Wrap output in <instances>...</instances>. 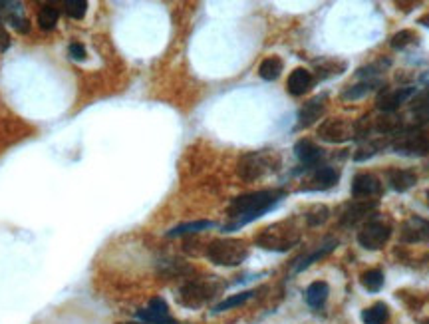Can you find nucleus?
<instances>
[{"instance_id": "nucleus-1", "label": "nucleus", "mask_w": 429, "mask_h": 324, "mask_svg": "<svg viewBox=\"0 0 429 324\" xmlns=\"http://www.w3.org/2000/svg\"><path fill=\"white\" fill-rule=\"evenodd\" d=\"M284 191L281 189H261V191H252L247 195L233 199L229 205V223L223 227L225 233L237 231L245 227L247 223L259 219L264 213L274 209L281 201L284 199Z\"/></svg>"}, {"instance_id": "nucleus-2", "label": "nucleus", "mask_w": 429, "mask_h": 324, "mask_svg": "<svg viewBox=\"0 0 429 324\" xmlns=\"http://www.w3.org/2000/svg\"><path fill=\"white\" fill-rule=\"evenodd\" d=\"M302 239V227L296 219H284L272 223L254 237V243L264 251H290Z\"/></svg>"}, {"instance_id": "nucleus-3", "label": "nucleus", "mask_w": 429, "mask_h": 324, "mask_svg": "<svg viewBox=\"0 0 429 324\" xmlns=\"http://www.w3.org/2000/svg\"><path fill=\"white\" fill-rule=\"evenodd\" d=\"M207 257L219 267H239L249 257V247L241 239H215L207 247Z\"/></svg>"}, {"instance_id": "nucleus-4", "label": "nucleus", "mask_w": 429, "mask_h": 324, "mask_svg": "<svg viewBox=\"0 0 429 324\" xmlns=\"http://www.w3.org/2000/svg\"><path fill=\"white\" fill-rule=\"evenodd\" d=\"M276 163H278V159L271 151H251L239 159L237 173L245 181H257V179L264 178L266 173L274 171Z\"/></svg>"}, {"instance_id": "nucleus-5", "label": "nucleus", "mask_w": 429, "mask_h": 324, "mask_svg": "<svg viewBox=\"0 0 429 324\" xmlns=\"http://www.w3.org/2000/svg\"><path fill=\"white\" fill-rule=\"evenodd\" d=\"M217 293V287L209 281H189L179 289V303L189 308H199L207 304Z\"/></svg>"}, {"instance_id": "nucleus-6", "label": "nucleus", "mask_w": 429, "mask_h": 324, "mask_svg": "<svg viewBox=\"0 0 429 324\" xmlns=\"http://www.w3.org/2000/svg\"><path fill=\"white\" fill-rule=\"evenodd\" d=\"M392 237V227L386 221H368L364 227L358 233V243L366 249V251H380Z\"/></svg>"}, {"instance_id": "nucleus-7", "label": "nucleus", "mask_w": 429, "mask_h": 324, "mask_svg": "<svg viewBox=\"0 0 429 324\" xmlns=\"http://www.w3.org/2000/svg\"><path fill=\"white\" fill-rule=\"evenodd\" d=\"M318 137L326 144H346L356 137V126L342 117L324 120L318 127Z\"/></svg>"}, {"instance_id": "nucleus-8", "label": "nucleus", "mask_w": 429, "mask_h": 324, "mask_svg": "<svg viewBox=\"0 0 429 324\" xmlns=\"http://www.w3.org/2000/svg\"><path fill=\"white\" fill-rule=\"evenodd\" d=\"M0 22L8 24L20 34H26L30 30L26 8H24L22 2H16V0H0Z\"/></svg>"}, {"instance_id": "nucleus-9", "label": "nucleus", "mask_w": 429, "mask_h": 324, "mask_svg": "<svg viewBox=\"0 0 429 324\" xmlns=\"http://www.w3.org/2000/svg\"><path fill=\"white\" fill-rule=\"evenodd\" d=\"M137 320L143 324H177L173 318H171V313H169L168 303L163 299H151L149 304L146 308L137 311Z\"/></svg>"}, {"instance_id": "nucleus-10", "label": "nucleus", "mask_w": 429, "mask_h": 324, "mask_svg": "<svg viewBox=\"0 0 429 324\" xmlns=\"http://www.w3.org/2000/svg\"><path fill=\"white\" fill-rule=\"evenodd\" d=\"M416 96V88H396V90H386V92H382V94L377 96L376 105L380 112H384V114H392V112H396L399 105L406 104L409 98H413Z\"/></svg>"}, {"instance_id": "nucleus-11", "label": "nucleus", "mask_w": 429, "mask_h": 324, "mask_svg": "<svg viewBox=\"0 0 429 324\" xmlns=\"http://www.w3.org/2000/svg\"><path fill=\"white\" fill-rule=\"evenodd\" d=\"M376 207H377V201H372V199L354 201V203H350V205L346 207L344 213H342V217H340V221H342L344 227H354V225H358L360 221H366L368 223V217L376 211Z\"/></svg>"}, {"instance_id": "nucleus-12", "label": "nucleus", "mask_w": 429, "mask_h": 324, "mask_svg": "<svg viewBox=\"0 0 429 324\" xmlns=\"http://www.w3.org/2000/svg\"><path fill=\"white\" fill-rule=\"evenodd\" d=\"M338 181H340V171L336 168H330V166L316 168L306 181V185H302V191H326V189L338 185Z\"/></svg>"}, {"instance_id": "nucleus-13", "label": "nucleus", "mask_w": 429, "mask_h": 324, "mask_svg": "<svg viewBox=\"0 0 429 324\" xmlns=\"http://www.w3.org/2000/svg\"><path fill=\"white\" fill-rule=\"evenodd\" d=\"M326 112V94L316 96L310 102L300 108L298 112V127H310L315 122H318Z\"/></svg>"}, {"instance_id": "nucleus-14", "label": "nucleus", "mask_w": 429, "mask_h": 324, "mask_svg": "<svg viewBox=\"0 0 429 324\" xmlns=\"http://www.w3.org/2000/svg\"><path fill=\"white\" fill-rule=\"evenodd\" d=\"M382 193V183L376 175L372 173H358L354 181H352V195L354 197H376Z\"/></svg>"}, {"instance_id": "nucleus-15", "label": "nucleus", "mask_w": 429, "mask_h": 324, "mask_svg": "<svg viewBox=\"0 0 429 324\" xmlns=\"http://www.w3.org/2000/svg\"><path fill=\"white\" fill-rule=\"evenodd\" d=\"M294 156L302 166H306V169H310L322 159L324 149L316 146L315 141H310V139H298L296 146H294Z\"/></svg>"}, {"instance_id": "nucleus-16", "label": "nucleus", "mask_w": 429, "mask_h": 324, "mask_svg": "<svg viewBox=\"0 0 429 324\" xmlns=\"http://www.w3.org/2000/svg\"><path fill=\"white\" fill-rule=\"evenodd\" d=\"M315 84V76L306 68H296L286 80V90L293 96H304Z\"/></svg>"}, {"instance_id": "nucleus-17", "label": "nucleus", "mask_w": 429, "mask_h": 324, "mask_svg": "<svg viewBox=\"0 0 429 324\" xmlns=\"http://www.w3.org/2000/svg\"><path fill=\"white\" fill-rule=\"evenodd\" d=\"M401 239L406 243H419V241L429 239V221L419 219V217H411L404 223L401 227Z\"/></svg>"}, {"instance_id": "nucleus-18", "label": "nucleus", "mask_w": 429, "mask_h": 324, "mask_svg": "<svg viewBox=\"0 0 429 324\" xmlns=\"http://www.w3.org/2000/svg\"><path fill=\"white\" fill-rule=\"evenodd\" d=\"M387 183L392 185V189L404 193L418 183V175L409 169H389L387 171Z\"/></svg>"}, {"instance_id": "nucleus-19", "label": "nucleus", "mask_w": 429, "mask_h": 324, "mask_svg": "<svg viewBox=\"0 0 429 324\" xmlns=\"http://www.w3.org/2000/svg\"><path fill=\"white\" fill-rule=\"evenodd\" d=\"M328 294H330V287H328V282L316 281V282H312L308 289H306L304 299H306V304H308V306H312V308H320V306L328 301Z\"/></svg>"}, {"instance_id": "nucleus-20", "label": "nucleus", "mask_w": 429, "mask_h": 324, "mask_svg": "<svg viewBox=\"0 0 429 324\" xmlns=\"http://www.w3.org/2000/svg\"><path fill=\"white\" fill-rule=\"evenodd\" d=\"M336 247H338V241H336V239L326 241L324 245H322V247H318L315 253H310L308 257H302V259H298V261H296V265H294V272H302L304 269H308V267H310L312 262L320 261V259H324L326 255H330V253L334 251Z\"/></svg>"}, {"instance_id": "nucleus-21", "label": "nucleus", "mask_w": 429, "mask_h": 324, "mask_svg": "<svg viewBox=\"0 0 429 324\" xmlns=\"http://www.w3.org/2000/svg\"><path fill=\"white\" fill-rule=\"evenodd\" d=\"M284 62L278 58V56H269L264 58L259 66V76L266 82H274L281 74H283Z\"/></svg>"}, {"instance_id": "nucleus-22", "label": "nucleus", "mask_w": 429, "mask_h": 324, "mask_svg": "<svg viewBox=\"0 0 429 324\" xmlns=\"http://www.w3.org/2000/svg\"><path fill=\"white\" fill-rule=\"evenodd\" d=\"M389 320V308L386 303H376L362 311V323L364 324H386Z\"/></svg>"}, {"instance_id": "nucleus-23", "label": "nucleus", "mask_w": 429, "mask_h": 324, "mask_svg": "<svg viewBox=\"0 0 429 324\" xmlns=\"http://www.w3.org/2000/svg\"><path fill=\"white\" fill-rule=\"evenodd\" d=\"M215 227L213 221H191V223H183L177 225L175 229L168 231V237H181V235H193V233H201Z\"/></svg>"}, {"instance_id": "nucleus-24", "label": "nucleus", "mask_w": 429, "mask_h": 324, "mask_svg": "<svg viewBox=\"0 0 429 324\" xmlns=\"http://www.w3.org/2000/svg\"><path fill=\"white\" fill-rule=\"evenodd\" d=\"M58 18H60V11L52 6V4H42L40 11H38V26L42 30H54L56 24H58Z\"/></svg>"}, {"instance_id": "nucleus-25", "label": "nucleus", "mask_w": 429, "mask_h": 324, "mask_svg": "<svg viewBox=\"0 0 429 324\" xmlns=\"http://www.w3.org/2000/svg\"><path fill=\"white\" fill-rule=\"evenodd\" d=\"M376 82H360V84L350 86V88H346L344 92H342V100L346 102H354V100H360V98H364V96L372 94L374 90H376Z\"/></svg>"}, {"instance_id": "nucleus-26", "label": "nucleus", "mask_w": 429, "mask_h": 324, "mask_svg": "<svg viewBox=\"0 0 429 324\" xmlns=\"http://www.w3.org/2000/svg\"><path fill=\"white\" fill-rule=\"evenodd\" d=\"M328 217H330V209H328L326 205H315V207H310V209L304 213V221H306V225H310V227L324 225Z\"/></svg>"}, {"instance_id": "nucleus-27", "label": "nucleus", "mask_w": 429, "mask_h": 324, "mask_svg": "<svg viewBox=\"0 0 429 324\" xmlns=\"http://www.w3.org/2000/svg\"><path fill=\"white\" fill-rule=\"evenodd\" d=\"M252 296H254V291H245V293L235 294V296H229V299H225L223 303H219L215 308H213V313H225V311H230V308H235V306H241L247 301H251Z\"/></svg>"}, {"instance_id": "nucleus-28", "label": "nucleus", "mask_w": 429, "mask_h": 324, "mask_svg": "<svg viewBox=\"0 0 429 324\" xmlns=\"http://www.w3.org/2000/svg\"><path fill=\"white\" fill-rule=\"evenodd\" d=\"M360 281H362L366 291L377 293V291H382V287H384V272L380 271V269H372V271L364 272Z\"/></svg>"}, {"instance_id": "nucleus-29", "label": "nucleus", "mask_w": 429, "mask_h": 324, "mask_svg": "<svg viewBox=\"0 0 429 324\" xmlns=\"http://www.w3.org/2000/svg\"><path fill=\"white\" fill-rule=\"evenodd\" d=\"M64 12L72 18V21H82L88 12V2L86 0H66L64 2Z\"/></svg>"}, {"instance_id": "nucleus-30", "label": "nucleus", "mask_w": 429, "mask_h": 324, "mask_svg": "<svg viewBox=\"0 0 429 324\" xmlns=\"http://www.w3.org/2000/svg\"><path fill=\"white\" fill-rule=\"evenodd\" d=\"M398 126L399 120L392 114L382 115V117H377L376 120V132H380V134H392V132L398 129Z\"/></svg>"}, {"instance_id": "nucleus-31", "label": "nucleus", "mask_w": 429, "mask_h": 324, "mask_svg": "<svg viewBox=\"0 0 429 324\" xmlns=\"http://www.w3.org/2000/svg\"><path fill=\"white\" fill-rule=\"evenodd\" d=\"M418 40V36L413 34L411 30H401L398 32L394 38H392V48H396V50H404L406 46H409V44H413Z\"/></svg>"}, {"instance_id": "nucleus-32", "label": "nucleus", "mask_w": 429, "mask_h": 324, "mask_svg": "<svg viewBox=\"0 0 429 324\" xmlns=\"http://www.w3.org/2000/svg\"><path fill=\"white\" fill-rule=\"evenodd\" d=\"M68 54H70V58H72V60H78V62L86 60V56H88L86 48L80 42L70 44V46H68Z\"/></svg>"}, {"instance_id": "nucleus-33", "label": "nucleus", "mask_w": 429, "mask_h": 324, "mask_svg": "<svg viewBox=\"0 0 429 324\" xmlns=\"http://www.w3.org/2000/svg\"><path fill=\"white\" fill-rule=\"evenodd\" d=\"M413 108L416 110H429V90L428 92H423V94H419L416 100H413Z\"/></svg>"}, {"instance_id": "nucleus-34", "label": "nucleus", "mask_w": 429, "mask_h": 324, "mask_svg": "<svg viewBox=\"0 0 429 324\" xmlns=\"http://www.w3.org/2000/svg\"><path fill=\"white\" fill-rule=\"evenodd\" d=\"M8 46H11V36H8V32L4 30V26L0 22V52H4Z\"/></svg>"}, {"instance_id": "nucleus-35", "label": "nucleus", "mask_w": 429, "mask_h": 324, "mask_svg": "<svg viewBox=\"0 0 429 324\" xmlns=\"http://www.w3.org/2000/svg\"><path fill=\"white\" fill-rule=\"evenodd\" d=\"M119 324H143V323H119Z\"/></svg>"}, {"instance_id": "nucleus-36", "label": "nucleus", "mask_w": 429, "mask_h": 324, "mask_svg": "<svg viewBox=\"0 0 429 324\" xmlns=\"http://www.w3.org/2000/svg\"><path fill=\"white\" fill-rule=\"evenodd\" d=\"M428 199H429V191H428Z\"/></svg>"}]
</instances>
